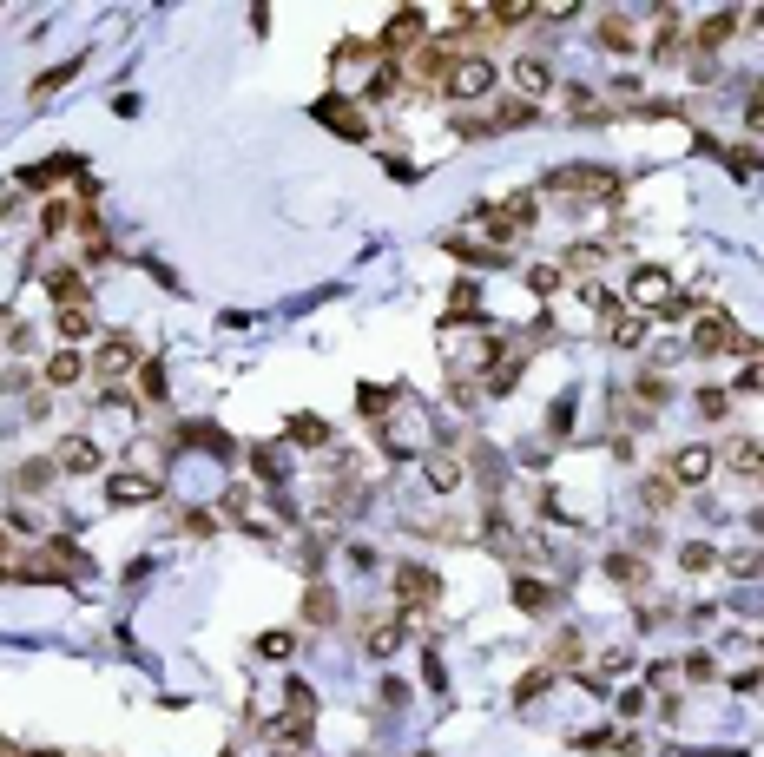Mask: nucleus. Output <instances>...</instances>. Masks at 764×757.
<instances>
[{
    "label": "nucleus",
    "instance_id": "obj_29",
    "mask_svg": "<svg viewBox=\"0 0 764 757\" xmlns=\"http://www.w3.org/2000/svg\"><path fill=\"white\" fill-rule=\"evenodd\" d=\"M53 474H60V468H53V455L20 461V468H14V494H47V488H53Z\"/></svg>",
    "mask_w": 764,
    "mask_h": 757
},
{
    "label": "nucleus",
    "instance_id": "obj_30",
    "mask_svg": "<svg viewBox=\"0 0 764 757\" xmlns=\"http://www.w3.org/2000/svg\"><path fill=\"white\" fill-rule=\"evenodd\" d=\"M514 86H521V93H547V86H554V66H547L541 53H521V60H514Z\"/></svg>",
    "mask_w": 764,
    "mask_h": 757
},
{
    "label": "nucleus",
    "instance_id": "obj_3",
    "mask_svg": "<svg viewBox=\"0 0 764 757\" xmlns=\"http://www.w3.org/2000/svg\"><path fill=\"white\" fill-rule=\"evenodd\" d=\"M494 86H501V73H494L481 53H462V60L448 66V86H442V93L448 99H488Z\"/></svg>",
    "mask_w": 764,
    "mask_h": 757
},
{
    "label": "nucleus",
    "instance_id": "obj_54",
    "mask_svg": "<svg viewBox=\"0 0 764 757\" xmlns=\"http://www.w3.org/2000/svg\"><path fill=\"white\" fill-rule=\"evenodd\" d=\"M271 757H303V751H297V744H271Z\"/></svg>",
    "mask_w": 764,
    "mask_h": 757
},
{
    "label": "nucleus",
    "instance_id": "obj_46",
    "mask_svg": "<svg viewBox=\"0 0 764 757\" xmlns=\"http://www.w3.org/2000/svg\"><path fill=\"white\" fill-rule=\"evenodd\" d=\"M541 692H547V665H541V672H527V679L514 685V705H534Z\"/></svg>",
    "mask_w": 764,
    "mask_h": 757
},
{
    "label": "nucleus",
    "instance_id": "obj_35",
    "mask_svg": "<svg viewBox=\"0 0 764 757\" xmlns=\"http://www.w3.org/2000/svg\"><path fill=\"white\" fill-rule=\"evenodd\" d=\"M692 409H699V422H725V415H732V389H699Z\"/></svg>",
    "mask_w": 764,
    "mask_h": 757
},
{
    "label": "nucleus",
    "instance_id": "obj_12",
    "mask_svg": "<svg viewBox=\"0 0 764 757\" xmlns=\"http://www.w3.org/2000/svg\"><path fill=\"white\" fill-rule=\"evenodd\" d=\"M692 349H699V356H732V349H738V330H732V316L705 310L699 323H692Z\"/></svg>",
    "mask_w": 764,
    "mask_h": 757
},
{
    "label": "nucleus",
    "instance_id": "obj_52",
    "mask_svg": "<svg viewBox=\"0 0 764 757\" xmlns=\"http://www.w3.org/2000/svg\"><path fill=\"white\" fill-rule=\"evenodd\" d=\"M626 665H633V652H626V646H606V659H600V672H626Z\"/></svg>",
    "mask_w": 764,
    "mask_h": 757
},
{
    "label": "nucleus",
    "instance_id": "obj_11",
    "mask_svg": "<svg viewBox=\"0 0 764 757\" xmlns=\"http://www.w3.org/2000/svg\"><path fill=\"white\" fill-rule=\"evenodd\" d=\"M435 593H442V586H435V573L422 567V560H402V567H396V600H402V613H415V606H435Z\"/></svg>",
    "mask_w": 764,
    "mask_h": 757
},
{
    "label": "nucleus",
    "instance_id": "obj_41",
    "mask_svg": "<svg viewBox=\"0 0 764 757\" xmlns=\"http://www.w3.org/2000/svg\"><path fill=\"white\" fill-rule=\"evenodd\" d=\"M402 79H409V73H402L396 60H382L376 79H369V99H396V93H402Z\"/></svg>",
    "mask_w": 764,
    "mask_h": 757
},
{
    "label": "nucleus",
    "instance_id": "obj_44",
    "mask_svg": "<svg viewBox=\"0 0 764 757\" xmlns=\"http://www.w3.org/2000/svg\"><path fill=\"white\" fill-rule=\"evenodd\" d=\"M139 402H165V363H139Z\"/></svg>",
    "mask_w": 764,
    "mask_h": 757
},
{
    "label": "nucleus",
    "instance_id": "obj_19",
    "mask_svg": "<svg viewBox=\"0 0 764 757\" xmlns=\"http://www.w3.org/2000/svg\"><path fill=\"white\" fill-rule=\"evenodd\" d=\"M86 224H93V218H86L73 198H47V211H40V231H47V237H73V231H86Z\"/></svg>",
    "mask_w": 764,
    "mask_h": 757
},
{
    "label": "nucleus",
    "instance_id": "obj_40",
    "mask_svg": "<svg viewBox=\"0 0 764 757\" xmlns=\"http://www.w3.org/2000/svg\"><path fill=\"white\" fill-rule=\"evenodd\" d=\"M290 435H297V442H310V448H336L330 422H317V415H297V422H290Z\"/></svg>",
    "mask_w": 764,
    "mask_h": 757
},
{
    "label": "nucleus",
    "instance_id": "obj_26",
    "mask_svg": "<svg viewBox=\"0 0 764 757\" xmlns=\"http://www.w3.org/2000/svg\"><path fill=\"white\" fill-rule=\"evenodd\" d=\"M356 409H363L369 422H389V415L402 409V389H382V382H363V389H356Z\"/></svg>",
    "mask_w": 764,
    "mask_h": 757
},
{
    "label": "nucleus",
    "instance_id": "obj_49",
    "mask_svg": "<svg viewBox=\"0 0 764 757\" xmlns=\"http://www.w3.org/2000/svg\"><path fill=\"white\" fill-rule=\"evenodd\" d=\"M251 461H257V474H264V481H284V455H271V448H251Z\"/></svg>",
    "mask_w": 764,
    "mask_h": 757
},
{
    "label": "nucleus",
    "instance_id": "obj_43",
    "mask_svg": "<svg viewBox=\"0 0 764 757\" xmlns=\"http://www.w3.org/2000/svg\"><path fill=\"white\" fill-rule=\"evenodd\" d=\"M679 679H692V685H712V679H718V659H712V652H685Z\"/></svg>",
    "mask_w": 764,
    "mask_h": 757
},
{
    "label": "nucleus",
    "instance_id": "obj_21",
    "mask_svg": "<svg viewBox=\"0 0 764 757\" xmlns=\"http://www.w3.org/2000/svg\"><path fill=\"white\" fill-rule=\"evenodd\" d=\"M639 507H646V514H672V507H679V481H672L666 468H653L639 481Z\"/></svg>",
    "mask_w": 764,
    "mask_h": 757
},
{
    "label": "nucleus",
    "instance_id": "obj_32",
    "mask_svg": "<svg viewBox=\"0 0 764 757\" xmlns=\"http://www.w3.org/2000/svg\"><path fill=\"white\" fill-rule=\"evenodd\" d=\"M422 481H429L435 494L462 488V461H455V455H429V461H422Z\"/></svg>",
    "mask_w": 764,
    "mask_h": 757
},
{
    "label": "nucleus",
    "instance_id": "obj_53",
    "mask_svg": "<svg viewBox=\"0 0 764 757\" xmlns=\"http://www.w3.org/2000/svg\"><path fill=\"white\" fill-rule=\"evenodd\" d=\"M14 553H20V547H14V534H7V527H0V573L14 567Z\"/></svg>",
    "mask_w": 764,
    "mask_h": 757
},
{
    "label": "nucleus",
    "instance_id": "obj_33",
    "mask_svg": "<svg viewBox=\"0 0 764 757\" xmlns=\"http://www.w3.org/2000/svg\"><path fill=\"white\" fill-rule=\"evenodd\" d=\"M718 567L732 573V580H764V547H738V553H725Z\"/></svg>",
    "mask_w": 764,
    "mask_h": 757
},
{
    "label": "nucleus",
    "instance_id": "obj_47",
    "mask_svg": "<svg viewBox=\"0 0 764 757\" xmlns=\"http://www.w3.org/2000/svg\"><path fill=\"white\" fill-rule=\"evenodd\" d=\"M475 310H481L475 284H455V297H448V316H475Z\"/></svg>",
    "mask_w": 764,
    "mask_h": 757
},
{
    "label": "nucleus",
    "instance_id": "obj_48",
    "mask_svg": "<svg viewBox=\"0 0 764 757\" xmlns=\"http://www.w3.org/2000/svg\"><path fill=\"white\" fill-rule=\"evenodd\" d=\"M290 646H297L290 632H264V639H257V652H264V659H290Z\"/></svg>",
    "mask_w": 764,
    "mask_h": 757
},
{
    "label": "nucleus",
    "instance_id": "obj_57",
    "mask_svg": "<svg viewBox=\"0 0 764 757\" xmlns=\"http://www.w3.org/2000/svg\"><path fill=\"white\" fill-rule=\"evenodd\" d=\"M27 757H66V751H27Z\"/></svg>",
    "mask_w": 764,
    "mask_h": 757
},
{
    "label": "nucleus",
    "instance_id": "obj_20",
    "mask_svg": "<svg viewBox=\"0 0 764 757\" xmlns=\"http://www.w3.org/2000/svg\"><path fill=\"white\" fill-rule=\"evenodd\" d=\"M86 369H93V363H86L80 349H53V356H47V369H40V382H47V389H73V382H80Z\"/></svg>",
    "mask_w": 764,
    "mask_h": 757
},
{
    "label": "nucleus",
    "instance_id": "obj_58",
    "mask_svg": "<svg viewBox=\"0 0 764 757\" xmlns=\"http://www.w3.org/2000/svg\"><path fill=\"white\" fill-rule=\"evenodd\" d=\"M415 757H429V751H415Z\"/></svg>",
    "mask_w": 764,
    "mask_h": 757
},
{
    "label": "nucleus",
    "instance_id": "obj_16",
    "mask_svg": "<svg viewBox=\"0 0 764 757\" xmlns=\"http://www.w3.org/2000/svg\"><path fill=\"white\" fill-rule=\"evenodd\" d=\"M738 20H745V14H705L699 27H692V60H705V53L725 47V40L738 33Z\"/></svg>",
    "mask_w": 764,
    "mask_h": 757
},
{
    "label": "nucleus",
    "instance_id": "obj_56",
    "mask_svg": "<svg viewBox=\"0 0 764 757\" xmlns=\"http://www.w3.org/2000/svg\"><path fill=\"white\" fill-rule=\"evenodd\" d=\"M751 527H758V534H764V507H758V514H751Z\"/></svg>",
    "mask_w": 764,
    "mask_h": 757
},
{
    "label": "nucleus",
    "instance_id": "obj_5",
    "mask_svg": "<svg viewBox=\"0 0 764 757\" xmlns=\"http://www.w3.org/2000/svg\"><path fill=\"white\" fill-rule=\"evenodd\" d=\"M455 60H462L455 47H442V40H422V47H415V60H409V79L422 86V93H442V86H448V66H455Z\"/></svg>",
    "mask_w": 764,
    "mask_h": 757
},
{
    "label": "nucleus",
    "instance_id": "obj_2",
    "mask_svg": "<svg viewBox=\"0 0 764 757\" xmlns=\"http://www.w3.org/2000/svg\"><path fill=\"white\" fill-rule=\"evenodd\" d=\"M547 191H560V198H613V191H620V172H606V165H554V172H547Z\"/></svg>",
    "mask_w": 764,
    "mask_h": 757
},
{
    "label": "nucleus",
    "instance_id": "obj_36",
    "mask_svg": "<svg viewBox=\"0 0 764 757\" xmlns=\"http://www.w3.org/2000/svg\"><path fill=\"white\" fill-rule=\"evenodd\" d=\"M679 567L685 573H712L718 567V547H712V540H685V547H679Z\"/></svg>",
    "mask_w": 764,
    "mask_h": 757
},
{
    "label": "nucleus",
    "instance_id": "obj_27",
    "mask_svg": "<svg viewBox=\"0 0 764 757\" xmlns=\"http://www.w3.org/2000/svg\"><path fill=\"white\" fill-rule=\"evenodd\" d=\"M303 619H310V626H336V619H343V606H336V593L323 580H310V593H303Z\"/></svg>",
    "mask_w": 764,
    "mask_h": 757
},
{
    "label": "nucleus",
    "instance_id": "obj_28",
    "mask_svg": "<svg viewBox=\"0 0 764 757\" xmlns=\"http://www.w3.org/2000/svg\"><path fill=\"white\" fill-rule=\"evenodd\" d=\"M606 336H613V349H639V343H646V316H639V310H613V316H606Z\"/></svg>",
    "mask_w": 764,
    "mask_h": 757
},
{
    "label": "nucleus",
    "instance_id": "obj_9",
    "mask_svg": "<svg viewBox=\"0 0 764 757\" xmlns=\"http://www.w3.org/2000/svg\"><path fill=\"white\" fill-rule=\"evenodd\" d=\"M712 468H718V455H712V448H699V442H692V448H672V461H666V474L679 481V494L685 488H705V481H712Z\"/></svg>",
    "mask_w": 764,
    "mask_h": 757
},
{
    "label": "nucleus",
    "instance_id": "obj_13",
    "mask_svg": "<svg viewBox=\"0 0 764 757\" xmlns=\"http://www.w3.org/2000/svg\"><path fill=\"white\" fill-rule=\"evenodd\" d=\"M317 119H323L330 132H343V139H369V119H363V106H350L343 93L317 99Z\"/></svg>",
    "mask_w": 764,
    "mask_h": 757
},
{
    "label": "nucleus",
    "instance_id": "obj_17",
    "mask_svg": "<svg viewBox=\"0 0 764 757\" xmlns=\"http://www.w3.org/2000/svg\"><path fill=\"white\" fill-rule=\"evenodd\" d=\"M593 40H600L606 53H633L646 33L633 27V14H600V27H593Z\"/></svg>",
    "mask_w": 764,
    "mask_h": 757
},
{
    "label": "nucleus",
    "instance_id": "obj_42",
    "mask_svg": "<svg viewBox=\"0 0 764 757\" xmlns=\"http://www.w3.org/2000/svg\"><path fill=\"white\" fill-rule=\"evenodd\" d=\"M73 73H80V60H66V66H47V73L33 79V99H53V93H60V86H66Z\"/></svg>",
    "mask_w": 764,
    "mask_h": 757
},
{
    "label": "nucleus",
    "instance_id": "obj_34",
    "mask_svg": "<svg viewBox=\"0 0 764 757\" xmlns=\"http://www.w3.org/2000/svg\"><path fill=\"white\" fill-rule=\"evenodd\" d=\"M600 264H606V251H600V244H573L560 270H573V277H587V284H593V277H600Z\"/></svg>",
    "mask_w": 764,
    "mask_h": 757
},
{
    "label": "nucleus",
    "instance_id": "obj_23",
    "mask_svg": "<svg viewBox=\"0 0 764 757\" xmlns=\"http://www.w3.org/2000/svg\"><path fill=\"white\" fill-rule=\"evenodd\" d=\"M718 461H725L732 474H745V481H764V442H758V435H751V442H725V455H718Z\"/></svg>",
    "mask_w": 764,
    "mask_h": 757
},
{
    "label": "nucleus",
    "instance_id": "obj_18",
    "mask_svg": "<svg viewBox=\"0 0 764 757\" xmlns=\"http://www.w3.org/2000/svg\"><path fill=\"white\" fill-rule=\"evenodd\" d=\"M47 297H53V310H66V303H86V270H80V264H53V270H47Z\"/></svg>",
    "mask_w": 764,
    "mask_h": 757
},
{
    "label": "nucleus",
    "instance_id": "obj_38",
    "mask_svg": "<svg viewBox=\"0 0 764 757\" xmlns=\"http://www.w3.org/2000/svg\"><path fill=\"white\" fill-rule=\"evenodd\" d=\"M679 40H685V33H679V14H672V7H659V27H653V53L666 60V53H679Z\"/></svg>",
    "mask_w": 764,
    "mask_h": 757
},
{
    "label": "nucleus",
    "instance_id": "obj_14",
    "mask_svg": "<svg viewBox=\"0 0 764 757\" xmlns=\"http://www.w3.org/2000/svg\"><path fill=\"white\" fill-rule=\"evenodd\" d=\"M99 461H106V455H99L93 435H66V442L53 448V468H60V474H99Z\"/></svg>",
    "mask_w": 764,
    "mask_h": 757
},
{
    "label": "nucleus",
    "instance_id": "obj_1",
    "mask_svg": "<svg viewBox=\"0 0 764 757\" xmlns=\"http://www.w3.org/2000/svg\"><path fill=\"white\" fill-rule=\"evenodd\" d=\"M626 303H633L639 316H672L685 297H679V284H672L666 270H646V264H639L633 277H626Z\"/></svg>",
    "mask_w": 764,
    "mask_h": 757
},
{
    "label": "nucleus",
    "instance_id": "obj_45",
    "mask_svg": "<svg viewBox=\"0 0 764 757\" xmlns=\"http://www.w3.org/2000/svg\"><path fill=\"white\" fill-rule=\"evenodd\" d=\"M580 652H587V646H580V632H560V639H554V665H567V672H580Z\"/></svg>",
    "mask_w": 764,
    "mask_h": 757
},
{
    "label": "nucleus",
    "instance_id": "obj_25",
    "mask_svg": "<svg viewBox=\"0 0 764 757\" xmlns=\"http://www.w3.org/2000/svg\"><path fill=\"white\" fill-rule=\"evenodd\" d=\"M606 573H613L626 593H639V600H646V586H653V580H646V567L633 560V547H613V553H606Z\"/></svg>",
    "mask_w": 764,
    "mask_h": 757
},
{
    "label": "nucleus",
    "instance_id": "obj_7",
    "mask_svg": "<svg viewBox=\"0 0 764 757\" xmlns=\"http://www.w3.org/2000/svg\"><path fill=\"white\" fill-rule=\"evenodd\" d=\"M376 66H382L376 40H343V47H336V86H363V93H369Z\"/></svg>",
    "mask_w": 764,
    "mask_h": 757
},
{
    "label": "nucleus",
    "instance_id": "obj_4",
    "mask_svg": "<svg viewBox=\"0 0 764 757\" xmlns=\"http://www.w3.org/2000/svg\"><path fill=\"white\" fill-rule=\"evenodd\" d=\"M132 369H139V343H132V336H106V343L93 349V376H99V389H119Z\"/></svg>",
    "mask_w": 764,
    "mask_h": 757
},
{
    "label": "nucleus",
    "instance_id": "obj_39",
    "mask_svg": "<svg viewBox=\"0 0 764 757\" xmlns=\"http://www.w3.org/2000/svg\"><path fill=\"white\" fill-rule=\"evenodd\" d=\"M560 284H567V270H560V264H527V290H534V297H554Z\"/></svg>",
    "mask_w": 764,
    "mask_h": 757
},
{
    "label": "nucleus",
    "instance_id": "obj_31",
    "mask_svg": "<svg viewBox=\"0 0 764 757\" xmlns=\"http://www.w3.org/2000/svg\"><path fill=\"white\" fill-rule=\"evenodd\" d=\"M534 119H541L534 99H501V106H488V132L494 126H534Z\"/></svg>",
    "mask_w": 764,
    "mask_h": 757
},
{
    "label": "nucleus",
    "instance_id": "obj_6",
    "mask_svg": "<svg viewBox=\"0 0 764 757\" xmlns=\"http://www.w3.org/2000/svg\"><path fill=\"white\" fill-rule=\"evenodd\" d=\"M481 224H488V237L501 244V251H508V237L534 224V191H514L508 205H488V211H481Z\"/></svg>",
    "mask_w": 764,
    "mask_h": 757
},
{
    "label": "nucleus",
    "instance_id": "obj_22",
    "mask_svg": "<svg viewBox=\"0 0 764 757\" xmlns=\"http://www.w3.org/2000/svg\"><path fill=\"white\" fill-rule=\"evenodd\" d=\"M514 606H521V613H534V619H554V606H560V593L547 580H514Z\"/></svg>",
    "mask_w": 764,
    "mask_h": 757
},
{
    "label": "nucleus",
    "instance_id": "obj_37",
    "mask_svg": "<svg viewBox=\"0 0 764 757\" xmlns=\"http://www.w3.org/2000/svg\"><path fill=\"white\" fill-rule=\"evenodd\" d=\"M567 112H573V119H613V106H606L600 93H587V86H573V93H567Z\"/></svg>",
    "mask_w": 764,
    "mask_h": 757
},
{
    "label": "nucleus",
    "instance_id": "obj_50",
    "mask_svg": "<svg viewBox=\"0 0 764 757\" xmlns=\"http://www.w3.org/2000/svg\"><path fill=\"white\" fill-rule=\"evenodd\" d=\"M646 711H653V698L639 692V685H633V692H620V718H646Z\"/></svg>",
    "mask_w": 764,
    "mask_h": 757
},
{
    "label": "nucleus",
    "instance_id": "obj_24",
    "mask_svg": "<svg viewBox=\"0 0 764 757\" xmlns=\"http://www.w3.org/2000/svg\"><path fill=\"white\" fill-rule=\"evenodd\" d=\"M53 330H60V343H86L93 336V303H66V310H53Z\"/></svg>",
    "mask_w": 764,
    "mask_h": 757
},
{
    "label": "nucleus",
    "instance_id": "obj_55",
    "mask_svg": "<svg viewBox=\"0 0 764 757\" xmlns=\"http://www.w3.org/2000/svg\"><path fill=\"white\" fill-rule=\"evenodd\" d=\"M0 757H27V751H14V744H0Z\"/></svg>",
    "mask_w": 764,
    "mask_h": 757
},
{
    "label": "nucleus",
    "instance_id": "obj_51",
    "mask_svg": "<svg viewBox=\"0 0 764 757\" xmlns=\"http://www.w3.org/2000/svg\"><path fill=\"white\" fill-rule=\"evenodd\" d=\"M0 395H40V389H33V376H27V369H7V382H0Z\"/></svg>",
    "mask_w": 764,
    "mask_h": 757
},
{
    "label": "nucleus",
    "instance_id": "obj_15",
    "mask_svg": "<svg viewBox=\"0 0 764 757\" xmlns=\"http://www.w3.org/2000/svg\"><path fill=\"white\" fill-rule=\"evenodd\" d=\"M396 646H402V606H396V613L363 619V652H369V659H389Z\"/></svg>",
    "mask_w": 764,
    "mask_h": 757
},
{
    "label": "nucleus",
    "instance_id": "obj_8",
    "mask_svg": "<svg viewBox=\"0 0 764 757\" xmlns=\"http://www.w3.org/2000/svg\"><path fill=\"white\" fill-rule=\"evenodd\" d=\"M106 501H112V507H145V501H159V474H139V468L106 474Z\"/></svg>",
    "mask_w": 764,
    "mask_h": 757
},
{
    "label": "nucleus",
    "instance_id": "obj_10",
    "mask_svg": "<svg viewBox=\"0 0 764 757\" xmlns=\"http://www.w3.org/2000/svg\"><path fill=\"white\" fill-rule=\"evenodd\" d=\"M422 14H415V7H396V14H389V27L376 33V53L382 60H389V53H409V47H422Z\"/></svg>",
    "mask_w": 764,
    "mask_h": 757
}]
</instances>
